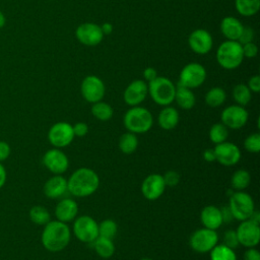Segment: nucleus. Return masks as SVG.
Here are the masks:
<instances>
[{
	"label": "nucleus",
	"instance_id": "1",
	"mask_svg": "<svg viewBox=\"0 0 260 260\" xmlns=\"http://www.w3.org/2000/svg\"><path fill=\"white\" fill-rule=\"evenodd\" d=\"M100 186L99 175L91 169L79 168L67 180V190L75 197H87Z\"/></svg>",
	"mask_w": 260,
	"mask_h": 260
},
{
	"label": "nucleus",
	"instance_id": "2",
	"mask_svg": "<svg viewBox=\"0 0 260 260\" xmlns=\"http://www.w3.org/2000/svg\"><path fill=\"white\" fill-rule=\"evenodd\" d=\"M71 232L66 222L50 220L42 233V244L51 252H59L67 247L70 242Z\"/></svg>",
	"mask_w": 260,
	"mask_h": 260
},
{
	"label": "nucleus",
	"instance_id": "3",
	"mask_svg": "<svg viewBox=\"0 0 260 260\" xmlns=\"http://www.w3.org/2000/svg\"><path fill=\"white\" fill-rule=\"evenodd\" d=\"M125 128L134 134H142L150 130L153 124L151 113L143 107H131L124 115Z\"/></svg>",
	"mask_w": 260,
	"mask_h": 260
},
{
	"label": "nucleus",
	"instance_id": "4",
	"mask_svg": "<svg viewBox=\"0 0 260 260\" xmlns=\"http://www.w3.org/2000/svg\"><path fill=\"white\" fill-rule=\"evenodd\" d=\"M215 57L218 65L223 69H236L244 60L242 45L238 41L226 40L217 48Z\"/></svg>",
	"mask_w": 260,
	"mask_h": 260
},
{
	"label": "nucleus",
	"instance_id": "5",
	"mask_svg": "<svg viewBox=\"0 0 260 260\" xmlns=\"http://www.w3.org/2000/svg\"><path fill=\"white\" fill-rule=\"evenodd\" d=\"M148 94L151 100L159 106H170L175 99L176 86L167 77L157 76L147 84Z\"/></svg>",
	"mask_w": 260,
	"mask_h": 260
},
{
	"label": "nucleus",
	"instance_id": "6",
	"mask_svg": "<svg viewBox=\"0 0 260 260\" xmlns=\"http://www.w3.org/2000/svg\"><path fill=\"white\" fill-rule=\"evenodd\" d=\"M229 207L233 217L243 221L251 217L255 210V203L248 193L243 191H234L230 196Z\"/></svg>",
	"mask_w": 260,
	"mask_h": 260
},
{
	"label": "nucleus",
	"instance_id": "7",
	"mask_svg": "<svg viewBox=\"0 0 260 260\" xmlns=\"http://www.w3.org/2000/svg\"><path fill=\"white\" fill-rule=\"evenodd\" d=\"M206 79V70L200 63L191 62L185 65L179 75V85L190 89L199 87Z\"/></svg>",
	"mask_w": 260,
	"mask_h": 260
},
{
	"label": "nucleus",
	"instance_id": "8",
	"mask_svg": "<svg viewBox=\"0 0 260 260\" xmlns=\"http://www.w3.org/2000/svg\"><path fill=\"white\" fill-rule=\"evenodd\" d=\"M73 234L82 243H92L99 237V223L89 215L75 217Z\"/></svg>",
	"mask_w": 260,
	"mask_h": 260
},
{
	"label": "nucleus",
	"instance_id": "9",
	"mask_svg": "<svg viewBox=\"0 0 260 260\" xmlns=\"http://www.w3.org/2000/svg\"><path fill=\"white\" fill-rule=\"evenodd\" d=\"M218 242V235L214 230L207 228H201L195 231L189 240L190 247L192 250L198 253H207L212 250V248Z\"/></svg>",
	"mask_w": 260,
	"mask_h": 260
},
{
	"label": "nucleus",
	"instance_id": "10",
	"mask_svg": "<svg viewBox=\"0 0 260 260\" xmlns=\"http://www.w3.org/2000/svg\"><path fill=\"white\" fill-rule=\"evenodd\" d=\"M80 91L86 102L93 104L103 100L106 93V86L100 77L88 75L81 81Z\"/></svg>",
	"mask_w": 260,
	"mask_h": 260
},
{
	"label": "nucleus",
	"instance_id": "11",
	"mask_svg": "<svg viewBox=\"0 0 260 260\" xmlns=\"http://www.w3.org/2000/svg\"><path fill=\"white\" fill-rule=\"evenodd\" d=\"M72 125L67 122L55 123L49 130L48 139L50 143L56 148H63L68 146L74 139Z\"/></svg>",
	"mask_w": 260,
	"mask_h": 260
},
{
	"label": "nucleus",
	"instance_id": "12",
	"mask_svg": "<svg viewBox=\"0 0 260 260\" xmlns=\"http://www.w3.org/2000/svg\"><path fill=\"white\" fill-rule=\"evenodd\" d=\"M221 123L230 129H241L248 121L249 114L247 110L239 105H231L221 112Z\"/></svg>",
	"mask_w": 260,
	"mask_h": 260
},
{
	"label": "nucleus",
	"instance_id": "13",
	"mask_svg": "<svg viewBox=\"0 0 260 260\" xmlns=\"http://www.w3.org/2000/svg\"><path fill=\"white\" fill-rule=\"evenodd\" d=\"M239 244L246 247H256L260 241V226L250 219L243 220L236 230Z\"/></svg>",
	"mask_w": 260,
	"mask_h": 260
},
{
	"label": "nucleus",
	"instance_id": "14",
	"mask_svg": "<svg viewBox=\"0 0 260 260\" xmlns=\"http://www.w3.org/2000/svg\"><path fill=\"white\" fill-rule=\"evenodd\" d=\"M75 37L79 43L85 46H96L104 38L101 25L93 22H84L77 26Z\"/></svg>",
	"mask_w": 260,
	"mask_h": 260
},
{
	"label": "nucleus",
	"instance_id": "15",
	"mask_svg": "<svg viewBox=\"0 0 260 260\" xmlns=\"http://www.w3.org/2000/svg\"><path fill=\"white\" fill-rule=\"evenodd\" d=\"M43 164L53 174L61 175L67 171L69 159L60 148H52L44 154Z\"/></svg>",
	"mask_w": 260,
	"mask_h": 260
},
{
	"label": "nucleus",
	"instance_id": "16",
	"mask_svg": "<svg viewBox=\"0 0 260 260\" xmlns=\"http://www.w3.org/2000/svg\"><path fill=\"white\" fill-rule=\"evenodd\" d=\"M215 152V160L225 167L237 165L241 159V150L233 142H222L216 144L213 148Z\"/></svg>",
	"mask_w": 260,
	"mask_h": 260
},
{
	"label": "nucleus",
	"instance_id": "17",
	"mask_svg": "<svg viewBox=\"0 0 260 260\" xmlns=\"http://www.w3.org/2000/svg\"><path fill=\"white\" fill-rule=\"evenodd\" d=\"M188 45L194 53L205 55L212 49L213 40L209 31L203 28H198L190 34L188 38Z\"/></svg>",
	"mask_w": 260,
	"mask_h": 260
},
{
	"label": "nucleus",
	"instance_id": "18",
	"mask_svg": "<svg viewBox=\"0 0 260 260\" xmlns=\"http://www.w3.org/2000/svg\"><path fill=\"white\" fill-rule=\"evenodd\" d=\"M166 184L164 178L159 174L148 175L141 184V192L144 198L153 201L158 199L165 192Z\"/></svg>",
	"mask_w": 260,
	"mask_h": 260
},
{
	"label": "nucleus",
	"instance_id": "19",
	"mask_svg": "<svg viewBox=\"0 0 260 260\" xmlns=\"http://www.w3.org/2000/svg\"><path fill=\"white\" fill-rule=\"evenodd\" d=\"M148 94L147 84L144 80L136 79L130 82L124 90V102L131 107L139 106Z\"/></svg>",
	"mask_w": 260,
	"mask_h": 260
},
{
	"label": "nucleus",
	"instance_id": "20",
	"mask_svg": "<svg viewBox=\"0 0 260 260\" xmlns=\"http://www.w3.org/2000/svg\"><path fill=\"white\" fill-rule=\"evenodd\" d=\"M78 213V205L75 200L70 198L61 199L55 208V215L57 220L62 222H69L75 219Z\"/></svg>",
	"mask_w": 260,
	"mask_h": 260
},
{
	"label": "nucleus",
	"instance_id": "21",
	"mask_svg": "<svg viewBox=\"0 0 260 260\" xmlns=\"http://www.w3.org/2000/svg\"><path fill=\"white\" fill-rule=\"evenodd\" d=\"M200 220L204 228L216 231L223 223L220 208L215 205H207L200 212Z\"/></svg>",
	"mask_w": 260,
	"mask_h": 260
},
{
	"label": "nucleus",
	"instance_id": "22",
	"mask_svg": "<svg viewBox=\"0 0 260 260\" xmlns=\"http://www.w3.org/2000/svg\"><path fill=\"white\" fill-rule=\"evenodd\" d=\"M67 191V179L61 175L53 176L45 183L44 186L45 195L52 199L62 197Z\"/></svg>",
	"mask_w": 260,
	"mask_h": 260
},
{
	"label": "nucleus",
	"instance_id": "23",
	"mask_svg": "<svg viewBox=\"0 0 260 260\" xmlns=\"http://www.w3.org/2000/svg\"><path fill=\"white\" fill-rule=\"evenodd\" d=\"M244 25L234 16H225L222 18L219 28L223 37L229 41H238Z\"/></svg>",
	"mask_w": 260,
	"mask_h": 260
},
{
	"label": "nucleus",
	"instance_id": "24",
	"mask_svg": "<svg viewBox=\"0 0 260 260\" xmlns=\"http://www.w3.org/2000/svg\"><path fill=\"white\" fill-rule=\"evenodd\" d=\"M179 119L178 111L173 107L166 106L158 114L157 123L161 129L172 130L178 125Z\"/></svg>",
	"mask_w": 260,
	"mask_h": 260
},
{
	"label": "nucleus",
	"instance_id": "25",
	"mask_svg": "<svg viewBox=\"0 0 260 260\" xmlns=\"http://www.w3.org/2000/svg\"><path fill=\"white\" fill-rule=\"evenodd\" d=\"M174 101L177 103V105L181 109L190 110L194 107L196 99H195V94L193 93L192 89L178 84V86H176Z\"/></svg>",
	"mask_w": 260,
	"mask_h": 260
},
{
	"label": "nucleus",
	"instance_id": "26",
	"mask_svg": "<svg viewBox=\"0 0 260 260\" xmlns=\"http://www.w3.org/2000/svg\"><path fill=\"white\" fill-rule=\"evenodd\" d=\"M93 249L96 252V254L105 259H108L113 256L115 253V245L113 240L104 238V237H98L93 242Z\"/></svg>",
	"mask_w": 260,
	"mask_h": 260
},
{
	"label": "nucleus",
	"instance_id": "27",
	"mask_svg": "<svg viewBox=\"0 0 260 260\" xmlns=\"http://www.w3.org/2000/svg\"><path fill=\"white\" fill-rule=\"evenodd\" d=\"M119 149L125 154L133 153L138 147V138L136 134L132 132L124 133L119 139Z\"/></svg>",
	"mask_w": 260,
	"mask_h": 260
},
{
	"label": "nucleus",
	"instance_id": "28",
	"mask_svg": "<svg viewBox=\"0 0 260 260\" xmlns=\"http://www.w3.org/2000/svg\"><path fill=\"white\" fill-rule=\"evenodd\" d=\"M237 11L243 16H253L260 8V0H235Z\"/></svg>",
	"mask_w": 260,
	"mask_h": 260
},
{
	"label": "nucleus",
	"instance_id": "29",
	"mask_svg": "<svg viewBox=\"0 0 260 260\" xmlns=\"http://www.w3.org/2000/svg\"><path fill=\"white\" fill-rule=\"evenodd\" d=\"M226 99V93L223 88L215 86L210 88L205 94V103L211 108H217L221 106Z\"/></svg>",
	"mask_w": 260,
	"mask_h": 260
},
{
	"label": "nucleus",
	"instance_id": "30",
	"mask_svg": "<svg viewBox=\"0 0 260 260\" xmlns=\"http://www.w3.org/2000/svg\"><path fill=\"white\" fill-rule=\"evenodd\" d=\"M91 114L100 121H109L114 114L113 108L105 102H96L91 106Z\"/></svg>",
	"mask_w": 260,
	"mask_h": 260
},
{
	"label": "nucleus",
	"instance_id": "31",
	"mask_svg": "<svg viewBox=\"0 0 260 260\" xmlns=\"http://www.w3.org/2000/svg\"><path fill=\"white\" fill-rule=\"evenodd\" d=\"M210 260H237V255L224 244H216L210 251Z\"/></svg>",
	"mask_w": 260,
	"mask_h": 260
},
{
	"label": "nucleus",
	"instance_id": "32",
	"mask_svg": "<svg viewBox=\"0 0 260 260\" xmlns=\"http://www.w3.org/2000/svg\"><path fill=\"white\" fill-rule=\"evenodd\" d=\"M250 181H251V176H250L249 172L241 169V170L236 171L233 174L232 179H231V185L234 190L242 191L249 186Z\"/></svg>",
	"mask_w": 260,
	"mask_h": 260
},
{
	"label": "nucleus",
	"instance_id": "33",
	"mask_svg": "<svg viewBox=\"0 0 260 260\" xmlns=\"http://www.w3.org/2000/svg\"><path fill=\"white\" fill-rule=\"evenodd\" d=\"M252 98V92L249 87L244 83L237 84L233 89V99L237 105L245 107L247 106Z\"/></svg>",
	"mask_w": 260,
	"mask_h": 260
},
{
	"label": "nucleus",
	"instance_id": "34",
	"mask_svg": "<svg viewBox=\"0 0 260 260\" xmlns=\"http://www.w3.org/2000/svg\"><path fill=\"white\" fill-rule=\"evenodd\" d=\"M209 139L215 145L226 141L229 136V128H226L222 123H215L209 129Z\"/></svg>",
	"mask_w": 260,
	"mask_h": 260
},
{
	"label": "nucleus",
	"instance_id": "35",
	"mask_svg": "<svg viewBox=\"0 0 260 260\" xmlns=\"http://www.w3.org/2000/svg\"><path fill=\"white\" fill-rule=\"evenodd\" d=\"M29 217L31 221L39 225H45L50 221V213L49 211L41 205H36L29 210Z\"/></svg>",
	"mask_w": 260,
	"mask_h": 260
},
{
	"label": "nucleus",
	"instance_id": "36",
	"mask_svg": "<svg viewBox=\"0 0 260 260\" xmlns=\"http://www.w3.org/2000/svg\"><path fill=\"white\" fill-rule=\"evenodd\" d=\"M118 232V225L113 219H104L99 223V236L113 240Z\"/></svg>",
	"mask_w": 260,
	"mask_h": 260
},
{
	"label": "nucleus",
	"instance_id": "37",
	"mask_svg": "<svg viewBox=\"0 0 260 260\" xmlns=\"http://www.w3.org/2000/svg\"><path fill=\"white\" fill-rule=\"evenodd\" d=\"M244 147L248 152L258 153L260 151V134L255 132L247 136L244 141Z\"/></svg>",
	"mask_w": 260,
	"mask_h": 260
},
{
	"label": "nucleus",
	"instance_id": "38",
	"mask_svg": "<svg viewBox=\"0 0 260 260\" xmlns=\"http://www.w3.org/2000/svg\"><path fill=\"white\" fill-rule=\"evenodd\" d=\"M223 244L229 248L235 250L239 247V241L235 230H228L223 234Z\"/></svg>",
	"mask_w": 260,
	"mask_h": 260
},
{
	"label": "nucleus",
	"instance_id": "39",
	"mask_svg": "<svg viewBox=\"0 0 260 260\" xmlns=\"http://www.w3.org/2000/svg\"><path fill=\"white\" fill-rule=\"evenodd\" d=\"M162 178H164L166 186H170V187L177 186L180 182V175L176 171H168L162 176Z\"/></svg>",
	"mask_w": 260,
	"mask_h": 260
},
{
	"label": "nucleus",
	"instance_id": "40",
	"mask_svg": "<svg viewBox=\"0 0 260 260\" xmlns=\"http://www.w3.org/2000/svg\"><path fill=\"white\" fill-rule=\"evenodd\" d=\"M253 39H254V30H253V28L249 27V26H244L243 30H242L239 39H238V42L241 45H244V44L253 42Z\"/></svg>",
	"mask_w": 260,
	"mask_h": 260
},
{
	"label": "nucleus",
	"instance_id": "41",
	"mask_svg": "<svg viewBox=\"0 0 260 260\" xmlns=\"http://www.w3.org/2000/svg\"><path fill=\"white\" fill-rule=\"evenodd\" d=\"M242 51H243V56L249 59L256 57L258 54V48L253 42L242 45Z\"/></svg>",
	"mask_w": 260,
	"mask_h": 260
},
{
	"label": "nucleus",
	"instance_id": "42",
	"mask_svg": "<svg viewBox=\"0 0 260 260\" xmlns=\"http://www.w3.org/2000/svg\"><path fill=\"white\" fill-rule=\"evenodd\" d=\"M72 128H73L74 136H77V137H83L88 132V126L84 122H77L72 126Z\"/></svg>",
	"mask_w": 260,
	"mask_h": 260
},
{
	"label": "nucleus",
	"instance_id": "43",
	"mask_svg": "<svg viewBox=\"0 0 260 260\" xmlns=\"http://www.w3.org/2000/svg\"><path fill=\"white\" fill-rule=\"evenodd\" d=\"M247 86L249 87L251 92H255V93L259 92L260 91V76L254 75V76L250 77Z\"/></svg>",
	"mask_w": 260,
	"mask_h": 260
},
{
	"label": "nucleus",
	"instance_id": "44",
	"mask_svg": "<svg viewBox=\"0 0 260 260\" xmlns=\"http://www.w3.org/2000/svg\"><path fill=\"white\" fill-rule=\"evenodd\" d=\"M244 260H260V252L254 247L248 248L244 253Z\"/></svg>",
	"mask_w": 260,
	"mask_h": 260
},
{
	"label": "nucleus",
	"instance_id": "45",
	"mask_svg": "<svg viewBox=\"0 0 260 260\" xmlns=\"http://www.w3.org/2000/svg\"><path fill=\"white\" fill-rule=\"evenodd\" d=\"M157 77V73H156V70L152 67H147L144 69L143 71V78H144V81H151L153 80L154 78Z\"/></svg>",
	"mask_w": 260,
	"mask_h": 260
},
{
	"label": "nucleus",
	"instance_id": "46",
	"mask_svg": "<svg viewBox=\"0 0 260 260\" xmlns=\"http://www.w3.org/2000/svg\"><path fill=\"white\" fill-rule=\"evenodd\" d=\"M10 154V146L4 142L0 141V161L5 160Z\"/></svg>",
	"mask_w": 260,
	"mask_h": 260
},
{
	"label": "nucleus",
	"instance_id": "47",
	"mask_svg": "<svg viewBox=\"0 0 260 260\" xmlns=\"http://www.w3.org/2000/svg\"><path fill=\"white\" fill-rule=\"evenodd\" d=\"M220 212H221V216H222V221H223V222H226V223H228V222H231V221L234 219L233 214H232V212H231V210H230L229 205L221 207V208H220Z\"/></svg>",
	"mask_w": 260,
	"mask_h": 260
},
{
	"label": "nucleus",
	"instance_id": "48",
	"mask_svg": "<svg viewBox=\"0 0 260 260\" xmlns=\"http://www.w3.org/2000/svg\"><path fill=\"white\" fill-rule=\"evenodd\" d=\"M203 158L204 160L208 161V162H212L215 160V152H214V149H211V148H207L203 151Z\"/></svg>",
	"mask_w": 260,
	"mask_h": 260
},
{
	"label": "nucleus",
	"instance_id": "49",
	"mask_svg": "<svg viewBox=\"0 0 260 260\" xmlns=\"http://www.w3.org/2000/svg\"><path fill=\"white\" fill-rule=\"evenodd\" d=\"M101 29H102L104 36L110 35L113 31V25L109 22H105V23H103V25H101Z\"/></svg>",
	"mask_w": 260,
	"mask_h": 260
},
{
	"label": "nucleus",
	"instance_id": "50",
	"mask_svg": "<svg viewBox=\"0 0 260 260\" xmlns=\"http://www.w3.org/2000/svg\"><path fill=\"white\" fill-rule=\"evenodd\" d=\"M5 181H6V171L4 167L0 164V188L4 185Z\"/></svg>",
	"mask_w": 260,
	"mask_h": 260
},
{
	"label": "nucleus",
	"instance_id": "51",
	"mask_svg": "<svg viewBox=\"0 0 260 260\" xmlns=\"http://www.w3.org/2000/svg\"><path fill=\"white\" fill-rule=\"evenodd\" d=\"M249 219H250V220H252L253 222H255V223L259 224V223H260V213H259L258 211L254 210V212L252 213V215H251V217H250Z\"/></svg>",
	"mask_w": 260,
	"mask_h": 260
},
{
	"label": "nucleus",
	"instance_id": "52",
	"mask_svg": "<svg viewBox=\"0 0 260 260\" xmlns=\"http://www.w3.org/2000/svg\"><path fill=\"white\" fill-rule=\"evenodd\" d=\"M5 21H6V19H5V16H4V14H3V13L0 11V28L4 26V24H5Z\"/></svg>",
	"mask_w": 260,
	"mask_h": 260
},
{
	"label": "nucleus",
	"instance_id": "53",
	"mask_svg": "<svg viewBox=\"0 0 260 260\" xmlns=\"http://www.w3.org/2000/svg\"><path fill=\"white\" fill-rule=\"evenodd\" d=\"M140 260H153V259H150V258H142Z\"/></svg>",
	"mask_w": 260,
	"mask_h": 260
}]
</instances>
